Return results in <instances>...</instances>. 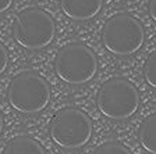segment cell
<instances>
[{"label": "cell", "instance_id": "cell-1", "mask_svg": "<svg viewBox=\"0 0 156 154\" xmlns=\"http://www.w3.org/2000/svg\"><path fill=\"white\" fill-rule=\"evenodd\" d=\"M10 106L23 114L42 111L50 100V87L45 78L34 71H24L10 80L7 87Z\"/></svg>", "mask_w": 156, "mask_h": 154}, {"label": "cell", "instance_id": "cell-2", "mask_svg": "<svg viewBox=\"0 0 156 154\" xmlns=\"http://www.w3.org/2000/svg\"><path fill=\"white\" fill-rule=\"evenodd\" d=\"M55 71L60 79L70 85L87 84L98 71L96 56L82 43H68L56 56Z\"/></svg>", "mask_w": 156, "mask_h": 154}, {"label": "cell", "instance_id": "cell-3", "mask_svg": "<svg viewBox=\"0 0 156 154\" xmlns=\"http://www.w3.org/2000/svg\"><path fill=\"white\" fill-rule=\"evenodd\" d=\"M50 138L66 150H75L85 146L92 136L91 118L74 107L60 110L50 122Z\"/></svg>", "mask_w": 156, "mask_h": 154}, {"label": "cell", "instance_id": "cell-4", "mask_svg": "<svg viewBox=\"0 0 156 154\" xmlns=\"http://www.w3.org/2000/svg\"><path fill=\"white\" fill-rule=\"evenodd\" d=\"M56 35L55 21L41 9H25L20 11L13 25L16 42L29 50L43 49L53 42Z\"/></svg>", "mask_w": 156, "mask_h": 154}, {"label": "cell", "instance_id": "cell-5", "mask_svg": "<svg viewBox=\"0 0 156 154\" xmlns=\"http://www.w3.org/2000/svg\"><path fill=\"white\" fill-rule=\"evenodd\" d=\"M98 108L112 119L130 118L140 106L138 90L123 78H112L101 86L96 97Z\"/></svg>", "mask_w": 156, "mask_h": 154}, {"label": "cell", "instance_id": "cell-6", "mask_svg": "<svg viewBox=\"0 0 156 154\" xmlns=\"http://www.w3.org/2000/svg\"><path fill=\"white\" fill-rule=\"evenodd\" d=\"M145 40V31L136 18L128 14H116L107 19L102 31V42L117 56H130L140 50Z\"/></svg>", "mask_w": 156, "mask_h": 154}, {"label": "cell", "instance_id": "cell-7", "mask_svg": "<svg viewBox=\"0 0 156 154\" xmlns=\"http://www.w3.org/2000/svg\"><path fill=\"white\" fill-rule=\"evenodd\" d=\"M103 0H60L63 13L75 21H87L99 14Z\"/></svg>", "mask_w": 156, "mask_h": 154}, {"label": "cell", "instance_id": "cell-8", "mask_svg": "<svg viewBox=\"0 0 156 154\" xmlns=\"http://www.w3.org/2000/svg\"><path fill=\"white\" fill-rule=\"evenodd\" d=\"M3 154H45V150L35 139L17 136L7 143Z\"/></svg>", "mask_w": 156, "mask_h": 154}, {"label": "cell", "instance_id": "cell-9", "mask_svg": "<svg viewBox=\"0 0 156 154\" xmlns=\"http://www.w3.org/2000/svg\"><path fill=\"white\" fill-rule=\"evenodd\" d=\"M140 143L148 153L156 154V112L142 122L140 128Z\"/></svg>", "mask_w": 156, "mask_h": 154}, {"label": "cell", "instance_id": "cell-10", "mask_svg": "<svg viewBox=\"0 0 156 154\" xmlns=\"http://www.w3.org/2000/svg\"><path fill=\"white\" fill-rule=\"evenodd\" d=\"M144 77L146 82L156 89V50L151 53L144 65Z\"/></svg>", "mask_w": 156, "mask_h": 154}, {"label": "cell", "instance_id": "cell-11", "mask_svg": "<svg viewBox=\"0 0 156 154\" xmlns=\"http://www.w3.org/2000/svg\"><path fill=\"white\" fill-rule=\"evenodd\" d=\"M94 154H131V153H130V150L127 147H124L121 143L109 142V143H105V145L99 146V147L95 150Z\"/></svg>", "mask_w": 156, "mask_h": 154}, {"label": "cell", "instance_id": "cell-12", "mask_svg": "<svg viewBox=\"0 0 156 154\" xmlns=\"http://www.w3.org/2000/svg\"><path fill=\"white\" fill-rule=\"evenodd\" d=\"M9 64V54H7V50L2 43H0V74H3L7 68Z\"/></svg>", "mask_w": 156, "mask_h": 154}, {"label": "cell", "instance_id": "cell-13", "mask_svg": "<svg viewBox=\"0 0 156 154\" xmlns=\"http://www.w3.org/2000/svg\"><path fill=\"white\" fill-rule=\"evenodd\" d=\"M149 15L156 22V0H149Z\"/></svg>", "mask_w": 156, "mask_h": 154}, {"label": "cell", "instance_id": "cell-14", "mask_svg": "<svg viewBox=\"0 0 156 154\" xmlns=\"http://www.w3.org/2000/svg\"><path fill=\"white\" fill-rule=\"evenodd\" d=\"M11 4H13V0H0V14L7 11L11 7Z\"/></svg>", "mask_w": 156, "mask_h": 154}, {"label": "cell", "instance_id": "cell-15", "mask_svg": "<svg viewBox=\"0 0 156 154\" xmlns=\"http://www.w3.org/2000/svg\"><path fill=\"white\" fill-rule=\"evenodd\" d=\"M2 129H3V117H2V112H0V133H2Z\"/></svg>", "mask_w": 156, "mask_h": 154}]
</instances>
